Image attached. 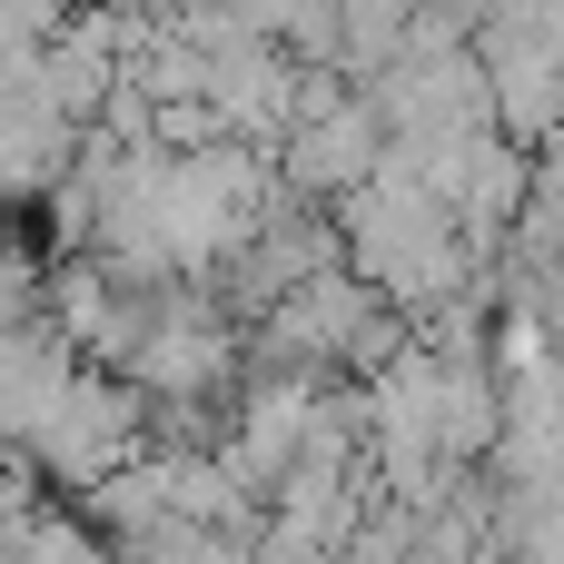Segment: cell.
Wrapping results in <instances>:
<instances>
[{
	"instance_id": "cell-1",
	"label": "cell",
	"mask_w": 564,
	"mask_h": 564,
	"mask_svg": "<svg viewBox=\"0 0 564 564\" xmlns=\"http://www.w3.org/2000/svg\"><path fill=\"white\" fill-rule=\"evenodd\" d=\"M139 436H149V397H139V387H129L119 367H79V377L59 387V406L40 416V436H30L20 456L40 466V486L79 496L89 476L129 466V456H139Z\"/></svg>"
},
{
	"instance_id": "cell-7",
	"label": "cell",
	"mask_w": 564,
	"mask_h": 564,
	"mask_svg": "<svg viewBox=\"0 0 564 564\" xmlns=\"http://www.w3.org/2000/svg\"><path fill=\"white\" fill-rule=\"evenodd\" d=\"M20 564H119V555H109V535H99L79 506H50V496H40V506L20 516Z\"/></svg>"
},
{
	"instance_id": "cell-6",
	"label": "cell",
	"mask_w": 564,
	"mask_h": 564,
	"mask_svg": "<svg viewBox=\"0 0 564 564\" xmlns=\"http://www.w3.org/2000/svg\"><path fill=\"white\" fill-rule=\"evenodd\" d=\"M506 426V377L486 357H436V436H446V466H486Z\"/></svg>"
},
{
	"instance_id": "cell-5",
	"label": "cell",
	"mask_w": 564,
	"mask_h": 564,
	"mask_svg": "<svg viewBox=\"0 0 564 564\" xmlns=\"http://www.w3.org/2000/svg\"><path fill=\"white\" fill-rule=\"evenodd\" d=\"M69 377H79L69 337H50L40 317H30V327H0V446H30Z\"/></svg>"
},
{
	"instance_id": "cell-3",
	"label": "cell",
	"mask_w": 564,
	"mask_h": 564,
	"mask_svg": "<svg viewBox=\"0 0 564 564\" xmlns=\"http://www.w3.org/2000/svg\"><path fill=\"white\" fill-rule=\"evenodd\" d=\"M69 159H79V119H59L40 79H10L0 89V208H40V188H59Z\"/></svg>"
},
{
	"instance_id": "cell-4",
	"label": "cell",
	"mask_w": 564,
	"mask_h": 564,
	"mask_svg": "<svg viewBox=\"0 0 564 564\" xmlns=\"http://www.w3.org/2000/svg\"><path fill=\"white\" fill-rule=\"evenodd\" d=\"M288 99H297V59H288L278 40H238L228 59H208V109H218V129H228V139L278 149Z\"/></svg>"
},
{
	"instance_id": "cell-9",
	"label": "cell",
	"mask_w": 564,
	"mask_h": 564,
	"mask_svg": "<svg viewBox=\"0 0 564 564\" xmlns=\"http://www.w3.org/2000/svg\"><path fill=\"white\" fill-rule=\"evenodd\" d=\"M59 10H89V0H59Z\"/></svg>"
},
{
	"instance_id": "cell-2",
	"label": "cell",
	"mask_w": 564,
	"mask_h": 564,
	"mask_svg": "<svg viewBox=\"0 0 564 564\" xmlns=\"http://www.w3.org/2000/svg\"><path fill=\"white\" fill-rule=\"evenodd\" d=\"M377 149H387V119H377V99L367 89H347L337 109H317V119H288L278 129V178L297 188V198H337V188H357L367 169H377Z\"/></svg>"
},
{
	"instance_id": "cell-8",
	"label": "cell",
	"mask_w": 564,
	"mask_h": 564,
	"mask_svg": "<svg viewBox=\"0 0 564 564\" xmlns=\"http://www.w3.org/2000/svg\"><path fill=\"white\" fill-rule=\"evenodd\" d=\"M40 268H50V258L0 228V327H30V317H40Z\"/></svg>"
}]
</instances>
